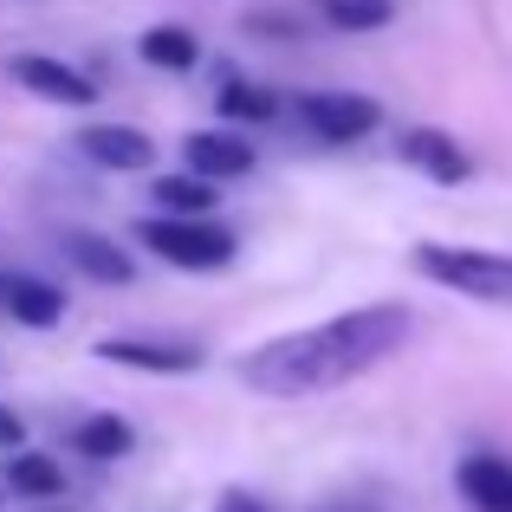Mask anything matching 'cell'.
I'll list each match as a JSON object with an SVG mask.
<instances>
[{
    "label": "cell",
    "mask_w": 512,
    "mask_h": 512,
    "mask_svg": "<svg viewBox=\"0 0 512 512\" xmlns=\"http://www.w3.org/2000/svg\"><path fill=\"white\" fill-rule=\"evenodd\" d=\"M143 59L163 65V72H188V65L201 59V46H195L188 26H150V33H143Z\"/></svg>",
    "instance_id": "14"
},
{
    "label": "cell",
    "mask_w": 512,
    "mask_h": 512,
    "mask_svg": "<svg viewBox=\"0 0 512 512\" xmlns=\"http://www.w3.org/2000/svg\"><path fill=\"white\" fill-rule=\"evenodd\" d=\"M415 331V318L402 305H363V312L325 318V325L286 331V338L260 344L240 357V383L266 389V396H318V389H338L350 376H363L370 363H383L389 350H402Z\"/></svg>",
    "instance_id": "1"
},
{
    "label": "cell",
    "mask_w": 512,
    "mask_h": 512,
    "mask_svg": "<svg viewBox=\"0 0 512 512\" xmlns=\"http://www.w3.org/2000/svg\"><path fill=\"white\" fill-rule=\"evenodd\" d=\"M143 247H156L169 266H188V273H214V266L234 260V234L227 227H208L201 214H150L137 227Z\"/></svg>",
    "instance_id": "3"
},
{
    "label": "cell",
    "mask_w": 512,
    "mask_h": 512,
    "mask_svg": "<svg viewBox=\"0 0 512 512\" xmlns=\"http://www.w3.org/2000/svg\"><path fill=\"white\" fill-rule=\"evenodd\" d=\"M415 273L435 286L461 292V299H487V305H512V253H480V247H415Z\"/></svg>",
    "instance_id": "2"
},
{
    "label": "cell",
    "mask_w": 512,
    "mask_h": 512,
    "mask_svg": "<svg viewBox=\"0 0 512 512\" xmlns=\"http://www.w3.org/2000/svg\"><path fill=\"white\" fill-rule=\"evenodd\" d=\"M214 512H266V506H253V500H247V493H227V500H221V506H214Z\"/></svg>",
    "instance_id": "20"
},
{
    "label": "cell",
    "mask_w": 512,
    "mask_h": 512,
    "mask_svg": "<svg viewBox=\"0 0 512 512\" xmlns=\"http://www.w3.org/2000/svg\"><path fill=\"white\" fill-rule=\"evenodd\" d=\"M65 260H72L85 279H98V286H130V273H137L130 253L111 247L104 234H72V240H65Z\"/></svg>",
    "instance_id": "11"
},
{
    "label": "cell",
    "mask_w": 512,
    "mask_h": 512,
    "mask_svg": "<svg viewBox=\"0 0 512 512\" xmlns=\"http://www.w3.org/2000/svg\"><path fill=\"white\" fill-rule=\"evenodd\" d=\"M299 117L318 143H357V137L376 130V104L357 98V91H312V98L299 104Z\"/></svg>",
    "instance_id": "4"
},
{
    "label": "cell",
    "mask_w": 512,
    "mask_h": 512,
    "mask_svg": "<svg viewBox=\"0 0 512 512\" xmlns=\"http://www.w3.org/2000/svg\"><path fill=\"white\" fill-rule=\"evenodd\" d=\"M104 363H124V370H150V376H188L201 370L195 344H156V338H98Z\"/></svg>",
    "instance_id": "5"
},
{
    "label": "cell",
    "mask_w": 512,
    "mask_h": 512,
    "mask_svg": "<svg viewBox=\"0 0 512 512\" xmlns=\"http://www.w3.org/2000/svg\"><path fill=\"white\" fill-rule=\"evenodd\" d=\"M20 441H26L20 415H13V409H0V448H20Z\"/></svg>",
    "instance_id": "19"
},
{
    "label": "cell",
    "mask_w": 512,
    "mask_h": 512,
    "mask_svg": "<svg viewBox=\"0 0 512 512\" xmlns=\"http://www.w3.org/2000/svg\"><path fill=\"white\" fill-rule=\"evenodd\" d=\"M0 312H7V279H0Z\"/></svg>",
    "instance_id": "21"
},
{
    "label": "cell",
    "mask_w": 512,
    "mask_h": 512,
    "mask_svg": "<svg viewBox=\"0 0 512 512\" xmlns=\"http://www.w3.org/2000/svg\"><path fill=\"white\" fill-rule=\"evenodd\" d=\"M182 150H188V169L208 175V182H234V175L253 169V143H240L234 130H195Z\"/></svg>",
    "instance_id": "8"
},
{
    "label": "cell",
    "mask_w": 512,
    "mask_h": 512,
    "mask_svg": "<svg viewBox=\"0 0 512 512\" xmlns=\"http://www.w3.org/2000/svg\"><path fill=\"white\" fill-rule=\"evenodd\" d=\"M156 201H163V214H208L214 182L208 175H163V182H156Z\"/></svg>",
    "instance_id": "17"
},
{
    "label": "cell",
    "mask_w": 512,
    "mask_h": 512,
    "mask_svg": "<svg viewBox=\"0 0 512 512\" xmlns=\"http://www.w3.org/2000/svg\"><path fill=\"white\" fill-rule=\"evenodd\" d=\"M78 150L98 169H150L156 163V143L137 124H91V130H78Z\"/></svg>",
    "instance_id": "6"
},
{
    "label": "cell",
    "mask_w": 512,
    "mask_h": 512,
    "mask_svg": "<svg viewBox=\"0 0 512 512\" xmlns=\"http://www.w3.org/2000/svg\"><path fill=\"white\" fill-rule=\"evenodd\" d=\"M221 111L240 117V124H266V117L279 111V98H273V91H260V85H227L221 91Z\"/></svg>",
    "instance_id": "18"
},
{
    "label": "cell",
    "mask_w": 512,
    "mask_h": 512,
    "mask_svg": "<svg viewBox=\"0 0 512 512\" xmlns=\"http://www.w3.org/2000/svg\"><path fill=\"white\" fill-rule=\"evenodd\" d=\"M454 480H461L474 512H512V461L506 454H467Z\"/></svg>",
    "instance_id": "10"
},
{
    "label": "cell",
    "mask_w": 512,
    "mask_h": 512,
    "mask_svg": "<svg viewBox=\"0 0 512 512\" xmlns=\"http://www.w3.org/2000/svg\"><path fill=\"white\" fill-rule=\"evenodd\" d=\"M402 163L435 175V182H467V175H474L467 150L448 137V130H409V137H402Z\"/></svg>",
    "instance_id": "9"
},
{
    "label": "cell",
    "mask_w": 512,
    "mask_h": 512,
    "mask_svg": "<svg viewBox=\"0 0 512 512\" xmlns=\"http://www.w3.org/2000/svg\"><path fill=\"white\" fill-rule=\"evenodd\" d=\"M13 78H20L33 98H52V104H91L98 98L85 72H72V65H59V59H39V52H20V59H13Z\"/></svg>",
    "instance_id": "7"
},
{
    "label": "cell",
    "mask_w": 512,
    "mask_h": 512,
    "mask_svg": "<svg viewBox=\"0 0 512 512\" xmlns=\"http://www.w3.org/2000/svg\"><path fill=\"white\" fill-rule=\"evenodd\" d=\"M7 487L26 493V500H59V461H46V454H13Z\"/></svg>",
    "instance_id": "16"
},
{
    "label": "cell",
    "mask_w": 512,
    "mask_h": 512,
    "mask_svg": "<svg viewBox=\"0 0 512 512\" xmlns=\"http://www.w3.org/2000/svg\"><path fill=\"white\" fill-rule=\"evenodd\" d=\"M7 318H20V325H33V331L59 325L65 318L59 286H46V279H33V273H7Z\"/></svg>",
    "instance_id": "12"
},
{
    "label": "cell",
    "mask_w": 512,
    "mask_h": 512,
    "mask_svg": "<svg viewBox=\"0 0 512 512\" xmlns=\"http://www.w3.org/2000/svg\"><path fill=\"white\" fill-rule=\"evenodd\" d=\"M318 13H325V26H338V33H376V26H389L396 0H318Z\"/></svg>",
    "instance_id": "15"
},
{
    "label": "cell",
    "mask_w": 512,
    "mask_h": 512,
    "mask_svg": "<svg viewBox=\"0 0 512 512\" xmlns=\"http://www.w3.org/2000/svg\"><path fill=\"white\" fill-rule=\"evenodd\" d=\"M72 448L91 454V461H124V454L137 448V428H130L124 415H85V422L72 428Z\"/></svg>",
    "instance_id": "13"
}]
</instances>
